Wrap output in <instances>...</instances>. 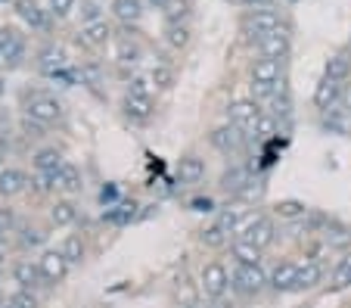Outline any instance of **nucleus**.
I'll list each match as a JSON object with an SVG mask.
<instances>
[{"label": "nucleus", "instance_id": "nucleus-1", "mask_svg": "<svg viewBox=\"0 0 351 308\" xmlns=\"http://www.w3.org/2000/svg\"><path fill=\"white\" fill-rule=\"evenodd\" d=\"M227 287H230V274H227V268L221 265V261H208L206 268H202V293L212 296V299H218V296H224Z\"/></svg>", "mask_w": 351, "mask_h": 308}, {"label": "nucleus", "instance_id": "nucleus-2", "mask_svg": "<svg viewBox=\"0 0 351 308\" xmlns=\"http://www.w3.org/2000/svg\"><path fill=\"white\" fill-rule=\"evenodd\" d=\"M60 115H62V106L56 97L40 94V97H32V100H28V119L40 121V125H53V121H60Z\"/></svg>", "mask_w": 351, "mask_h": 308}, {"label": "nucleus", "instance_id": "nucleus-3", "mask_svg": "<svg viewBox=\"0 0 351 308\" xmlns=\"http://www.w3.org/2000/svg\"><path fill=\"white\" fill-rule=\"evenodd\" d=\"M245 28H249V34H252L255 40L267 38V34L280 32V16L274 13V10H255V13H249V19H245Z\"/></svg>", "mask_w": 351, "mask_h": 308}, {"label": "nucleus", "instance_id": "nucleus-4", "mask_svg": "<svg viewBox=\"0 0 351 308\" xmlns=\"http://www.w3.org/2000/svg\"><path fill=\"white\" fill-rule=\"evenodd\" d=\"M261 119V109L255 100H237L230 106V125H237L239 131H255Z\"/></svg>", "mask_w": 351, "mask_h": 308}, {"label": "nucleus", "instance_id": "nucleus-5", "mask_svg": "<svg viewBox=\"0 0 351 308\" xmlns=\"http://www.w3.org/2000/svg\"><path fill=\"white\" fill-rule=\"evenodd\" d=\"M243 143H245V134L239 131L237 125H224V128H215L212 131V147L215 150H221V153H239L243 150Z\"/></svg>", "mask_w": 351, "mask_h": 308}, {"label": "nucleus", "instance_id": "nucleus-6", "mask_svg": "<svg viewBox=\"0 0 351 308\" xmlns=\"http://www.w3.org/2000/svg\"><path fill=\"white\" fill-rule=\"evenodd\" d=\"M233 283H237L243 293H258V289H265L267 277L258 265H237V271H233Z\"/></svg>", "mask_w": 351, "mask_h": 308}, {"label": "nucleus", "instance_id": "nucleus-7", "mask_svg": "<svg viewBox=\"0 0 351 308\" xmlns=\"http://www.w3.org/2000/svg\"><path fill=\"white\" fill-rule=\"evenodd\" d=\"M339 100H342V81L324 75V78L317 81V87H314V103H317V109H332Z\"/></svg>", "mask_w": 351, "mask_h": 308}, {"label": "nucleus", "instance_id": "nucleus-8", "mask_svg": "<svg viewBox=\"0 0 351 308\" xmlns=\"http://www.w3.org/2000/svg\"><path fill=\"white\" fill-rule=\"evenodd\" d=\"M274 237H277V230H274V222H271V218H261V215H258V218L249 224V230H245L239 240H249L252 246L267 249L274 243Z\"/></svg>", "mask_w": 351, "mask_h": 308}, {"label": "nucleus", "instance_id": "nucleus-9", "mask_svg": "<svg viewBox=\"0 0 351 308\" xmlns=\"http://www.w3.org/2000/svg\"><path fill=\"white\" fill-rule=\"evenodd\" d=\"M258 50H261V56H267V60H280L283 62V56L289 54V34L280 28V32H274V34H267V38H261L258 40Z\"/></svg>", "mask_w": 351, "mask_h": 308}, {"label": "nucleus", "instance_id": "nucleus-10", "mask_svg": "<svg viewBox=\"0 0 351 308\" xmlns=\"http://www.w3.org/2000/svg\"><path fill=\"white\" fill-rule=\"evenodd\" d=\"M38 265H40L44 281H50V283L62 281V277H66V271H69V259L62 252H44V259H40Z\"/></svg>", "mask_w": 351, "mask_h": 308}, {"label": "nucleus", "instance_id": "nucleus-11", "mask_svg": "<svg viewBox=\"0 0 351 308\" xmlns=\"http://www.w3.org/2000/svg\"><path fill=\"white\" fill-rule=\"evenodd\" d=\"M178 178H180V184H199L206 178V162L199 159V156H184L178 162Z\"/></svg>", "mask_w": 351, "mask_h": 308}, {"label": "nucleus", "instance_id": "nucleus-12", "mask_svg": "<svg viewBox=\"0 0 351 308\" xmlns=\"http://www.w3.org/2000/svg\"><path fill=\"white\" fill-rule=\"evenodd\" d=\"M109 38H112V28H109V22H103V19H93L81 28V40L90 44V47H103Z\"/></svg>", "mask_w": 351, "mask_h": 308}, {"label": "nucleus", "instance_id": "nucleus-13", "mask_svg": "<svg viewBox=\"0 0 351 308\" xmlns=\"http://www.w3.org/2000/svg\"><path fill=\"white\" fill-rule=\"evenodd\" d=\"M320 281H324V268H320L317 261H305V265H298L292 289H311V287H317Z\"/></svg>", "mask_w": 351, "mask_h": 308}, {"label": "nucleus", "instance_id": "nucleus-14", "mask_svg": "<svg viewBox=\"0 0 351 308\" xmlns=\"http://www.w3.org/2000/svg\"><path fill=\"white\" fill-rule=\"evenodd\" d=\"M28 184V178L22 171H16V168H7V171H0V193L3 196H16L22 193Z\"/></svg>", "mask_w": 351, "mask_h": 308}, {"label": "nucleus", "instance_id": "nucleus-15", "mask_svg": "<svg viewBox=\"0 0 351 308\" xmlns=\"http://www.w3.org/2000/svg\"><path fill=\"white\" fill-rule=\"evenodd\" d=\"M16 283H19L22 289H32L38 281H44V274H40V265H32V261H19L13 271Z\"/></svg>", "mask_w": 351, "mask_h": 308}, {"label": "nucleus", "instance_id": "nucleus-16", "mask_svg": "<svg viewBox=\"0 0 351 308\" xmlns=\"http://www.w3.org/2000/svg\"><path fill=\"white\" fill-rule=\"evenodd\" d=\"M53 181H56V190H66V193H75V190H81V174H78V168L69 165V162L53 174Z\"/></svg>", "mask_w": 351, "mask_h": 308}, {"label": "nucleus", "instance_id": "nucleus-17", "mask_svg": "<svg viewBox=\"0 0 351 308\" xmlns=\"http://www.w3.org/2000/svg\"><path fill=\"white\" fill-rule=\"evenodd\" d=\"M252 81H267V84L280 81V60H267V56H261V60L252 66Z\"/></svg>", "mask_w": 351, "mask_h": 308}, {"label": "nucleus", "instance_id": "nucleus-18", "mask_svg": "<svg viewBox=\"0 0 351 308\" xmlns=\"http://www.w3.org/2000/svg\"><path fill=\"white\" fill-rule=\"evenodd\" d=\"M261 252H265V249L252 246L249 240H237V243H233V259H237V265H258Z\"/></svg>", "mask_w": 351, "mask_h": 308}, {"label": "nucleus", "instance_id": "nucleus-19", "mask_svg": "<svg viewBox=\"0 0 351 308\" xmlns=\"http://www.w3.org/2000/svg\"><path fill=\"white\" fill-rule=\"evenodd\" d=\"M62 165H66V162H62V156L56 153V150H40V153L34 156V168H38L40 174H56Z\"/></svg>", "mask_w": 351, "mask_h": 308}, {"label": "nucleus", "instance_id": "nucleus-20", "mask_svg": "<svg viewBox=\"0 0 351 308\" xmlns=\"http://www.w3.org/2000/svg\"><path fill=\"white\" fill-rule=\"evenodd\" d=\"M16 7H19V16H22V19H25L32 28H47V16H44V10H40L34 0H19Z\"/></svg>", "mask_w": 351, "mask_h": 308}, {"label": "nucleus", "instance_id": "nucleus-21", "mask_svg": "<svg viewBox=\"0 0 351 308\" xmlns=\"http://www.w3.org/2000/svg\"><path fill=\"white\" fill-rule=\"evenodd\" d=\"M295 274H298V265H292V261H283V265H277L271 274V283L277 289H292V283H295Z\"/></svg>", "mask_w": 351, "mask_h": 308}, {"label": "nucleus", "instance_id": "nucleus-22", "mask_svg": "<svg viewBox=\"0 0 351 308\" xmlns=\"http://www.w3.org/2000/svg\"><path fill=\"white\" fill-rule=\"evenodd\" d=\"M348 72H351V56L345 54H332L330 60H326V75H330V78H336V81H345L348 78Z\"/></svg>", "mask_w": 351, "mask_h": 308}, {"label": "nucleus", "instance_id": "nucleus-23", "mask_svg": "<svg viewBox=\"0 0 351 308\" xmlns=\"http://www.w3.org/2000/svg\"><path fill=\"white\" fill-rule=\"evenodd\" d=\"M330 287H332V289H345V287H351V252H345L342 259L336 261Z\"/></svg>", "mask_w": 351, "mask_h": 308}, {"label": "nucleus", "instance_id": "nucleus-24", "mask_svg": "<svg viewBox=\"0 0 351 308\" xmlns=\"http://www.w3.org/2000/svg\"><path fill=\"white\" fill-rule=\"evenodd\" d=\"M125 109H128V115H131V119L143 121V119H149V115H153V100H149V97H131V94H128Z\"/></svg>", "mask_w": 351, "mask_h": 308}, {"label": "nucleus", "instance_id": "nucleus-25", "mask_svg": "<svg viewBox=\"0 0 351 308\" xmlns=\"http://www.w3.org/2000/svg\"><path fill=\"white\" fill-rule=\"evenodd\" d=\"M165 40L171 44L174 50H184L186 44H190V28H186L184 22H168V28H165Z\"/></svg>", "mask_w": 351, "mask_h": 308}, {"label": "nucleus", "instance_id": "nucleus-26", "mask_svg": "<svg viewBox=\"0 0 351 308\" xmlns=\"http://www.w3.org/2000/svg\"><path fill=\"white\" fill-rule=\"evenodd\" d=\"M112 13L121 22H137L143 10H140V0H112Z\"/></svg>", "mask_w": 351, "mask_h": 308}, {"label": "nucleus", "instance_id": "nucleus-27", "mask_svg": "<svg viewBox=\"0 0 351 308\" xmlns=\"http://www.w3.org/2000/svg\"><path fill=\"white\" fill-rule=\"evenodd\" d=\"M199 240H202V246H208V249H221V246H227L230 234H227L221 224H212V228H206L199 234Z\"/></svg>", "mask_w": 351, "mask_h": 308}, {"label": "nucleus", "instance_id": "nucleus-28", "mask_svg": "<svg viewBox=\"0 0 351 308\" xmlns=\"http://www.w3.org/2000/svg\"><path fill=\"white\" fill-rule=\"evenodd\" d=\"M274 212H277L280 218H289L292 222V218H302V215L308 212V206L302 200H280L277 206H274Z\"/></svg>", "mask_w": 351, "mask_h": 308}, {"label": "nucleus", "instance_id": "nucleus-29", "mask_svg": "<svg viewBox=\"0 0 351 308\" xmlns=\"http://www.w3.org/2000/svg\"><path fill=\"white\" fill-rule=\"evenodd\" d=\"M50 218H53L56 228H66V224H72L75 218H78V212H75L72 202H56L53 212H50Z\"/></svg>", "mask_w": 351, "mask_h": 308}, {"label": "nucleus", "instance_id": "nucleus-30", "mask_svg": "<svg viewBox=\"0 0 351 308\" xmlns=\"http://www.w3.org/2000/svg\"><path fill=\"white\" fill-rule=\"evenodd\" d=\"M280 91V81L267 84V81H252V100L255 103H265V100H274Z\"/></svg>", "mask_w": 351, "mask_h": 308}, {"label": "nucleus", "instance_id": "nucleus-31", "mask_svg": "<svg viewBox=\"0 0 351 308\" xmlns=\"http://www.w3.org/2000/svg\"><path fill=\"white\" fill-rule=\"evenodd\" d=\"M66 66V56H62V50H53V47H47L44 54H40V69L44 72H56V69Z\"/></svg>", "mask_w": 351, "mask_h": 308}, {"label": "nucleus", "instance_id": "nucleus-32", "mask_svg": "<svg viewBox=\"0 0 351 308\" xmlns=\"http://www.w3.org/2000/svg\"><path fill=\"white\" fill-rule=\"evenodd\" d=\"M221 184H224L227 190H233V193H239V190L249 184V171H245V168H233V171L224 174V181Z\"/></svg>", "mask_w": 351, "mask_h": 308}, {"label": "nucleus", "instance_id": "nucleus-33", "mask_svg": "<svg viewBox=\"0 0 351 308\" xmlns=\"http://www.w3.org/2000/svg\"><path fill=\"white\" fill-rule=\"evenodd\" d=\"M165 16H168V22H184L190 16V0H171L165 7Z\"/></svg>", "mask_w": 351, "mask_h": 308}, {"label": "nucleus", "instance_id": "nucleus-34", "mask_svg": "<svg viewBox=\"0 0 351 308\" xmlns=\"http://www.w3.org/2000/svg\"><path fill=\"white\" fill-rule=\"evenodd\" d=\"M62 255H66L69 261L84 259V243H81V237H66V243H62Z\"/></svg>", "mask_w": 351, "mask_h": 308}, {"label": "nucleus", "instance_id": "nucleus-35", "mask_svg": "<svg viewBox=\"0 0 351 308\" xmlns=\"http://www.w3.org/2000/svg\"><path fill=\"white\" fill-rule=\"evenodd\" d=\"M149 81H153L156 87H159V91H168V87L174 84V72L168 66H156L153 69V75H149Z\"/></svg>", "mask_w": 351, "mask_h": 308}, {"label": "nucleus", "instance_id": "nucleus-36", "mask_svg": "<svg viewBox=\"0 0 351 308\" xmlns=\"http://www.w3.org/2000/svg\"><path fill=\"white\" fill-rule=\"evenodd\" d=\"M119 60L121 62H137L140 60V47L134 44L131 38H121L119 40Z\"/></svg>", "mask_w": 351, "mask_h": 308}, {"label": "nucleus", "instance_id": "nucleus-37", "mask_svg": "<svg viewBox=\"0 0 351 308\" xmlns=\"http://www.w3.org/2000/svg\"><path fill=\"white\" fill-rule=\"evenodd\" d=\"M255 134L258 137H274L277 134V115H261L258 125H255Z\"/></svg>", "mask_w": 351, "mask_h": 308}, {"label": "nucleus", "instance_id": "nucleus-38", "mask_svg": "<svg viewBox=\"0 0 351 308\" xmlns=\"http://www.w3.org/2000/svg\"><path fill=\"white\" fill-rule=\"evenodd\" d=\"M22 56V38L19 34H13V40H10L7 47L0 50V60H7V62H16Z\"/></svg>", "mask_w": 351, "mask_h": 308}, {"label": "nucleus", "instance_id": "nucleus-39", "mask_svg": "<svg viewBox=\"0 0 351 308\" xmlns=\"http://www.w3.org/2000/svg\"><path fill=\"white\" fill-rule=\"evenodd\" d=\"M134 209H137V206H134V202H131V206H119V209H115V212H109L106 218H109V222H112V224H128V222H131V218H134Z\"/></svg>", "mask_w": 351, "mask_h": 308}, {"label": "nucleus", "instance_id": "nucleus-40", "mask_svg": "<svg viewBox=\"0 0 351 308\" xmlns=\"http://www.w3.org/2000/svg\"><path fill=\"white\" fill-rule=\"evenodd\" d=\"M239 196H243V200H261V196H265V181H249L245 184L243 190H239Z\"/></svg>", "mask_w": 351, "mask_h": 308}, {"label": "nucleus", "instance_id": "nucleus-41", "mask_svg": "<svg viewBox=\"0 0 351 308\" xmlns=\"http://www.w3.org/2000/svg\"><path fill=\"white\" fill-rule=\"evenodd\" d=\"M10 305H16V308H38V302H34V296L25 289V293H19L13 302H10Z\"/></svg>", "mask_w": 351, "mask_h": 308}, {"label": "nucleus", "instance_id": "nucleus-42", "mask_svg": "<svg viewBox=\"0 0 351 308\" xmlns=\"http://www.w3.org/2000/svg\"><path fill=\"white\" fill-rule=\"evenodd\" d=\"M50 7H53V13H56V16H66V13H72L75 0H50Z\"/></svg>", "mask_w": 351, "mask_h": 308}, {"label": "nucleus", "instance_id": "nucleus-43", "mask_svg": "<svg viewBox=\"0 0 351 308\" xmlns=\"http://www.w3.org/2000/svg\"><path fill=\"white\" fill-rule=\"evenodd\" d=\"M131 97H149V84H146L143 78H137V81H131V91H128Z\"/></svg>", "mask_w": 351, "mask_h": 308}, {"label": "nucleus", "instance_id": "nucleus-44", "mask_svg": "<svg viewBox=\"0 0 351 308\" xmlns=\"http://www.w3.org/2000/svg\"><path fill=\"white\" fill-rule=\"evenodd\" d=\"M22 243H25V246H38V243H44V234H40V230L25 228V234H22Z\"/></svg>", "mask_w": 351, "mask_h": 308}, {"label": "nucleus", "instance_id": "nucleus-45", "mask_svg": "<svg viewBox=\"0 0 351 308\" xmlns=\"http://www.w3.org/2000/svg\"><path fill=\"white\" fill-rule=\"evenodd\" d=\"M13 228V212L10 209H0V234H7Z\"/></svg>", "mask_w": 351, "mask_h": 308}, {"label": "nucleus", "instance_id": "nucleus-46", "mask_svg": "<svg viewBox=\"0 0 351 308\" xmlns=\"http://www.w3.org/2000/svg\"><path fill=\"white\" fill-rule=\"evenodd\" d=\"M81 78H87L90 84H97L99 81V69L97 66H87V69H81Z\"/></svg>", "mask_w": 351, "mask_h": 308}, {"label": "nucleus", "instance_id": "nucleus-47", "mask_svg": "<svg viewBox=\"0 0 351 308\" xmlns=\"http://www.w3.org/2000/svg\"><path fill=\"white\" fill-rule=\"evenodd\" d=\"M193 209H196V212H212V200H193Z\"/></svg>", "mask_w": 351, "mask_h": 308}, {"label": "nucleus", "instance_id": "nucleus-48", "mask_svg": "<svg viewBox=\"0 0 351 308\" xmlns=\"http://www.w3.org/2000/svg\"><path fill=\"white\" fill-rule=\"evenodd\" d=\"M13 34H16V32H10V28H0V50H3L10 40H13Z\"/></svg>", "mask_w": 351, "mask_h": 308}, {"label": "nucleus", "instance_id": "nucleus-49", "mask_svg": "<svg viewBox=\"0 0 351 308\" xmlns=\"http://www.w3.org/2000/svg\"><path fill=\"white\" fill-rule=\"evenodd\" d=\"M339 103H342V112H351V87L342 94V100H339Z\"/></svg>", "mask_w": 351, "mask_h": 308}, {"label": "nucleus", "instance_id": "nucleus-50", "mask_svg": "<svg viewBox=\"0 0 351 308\" xmlns=\"http://www.w3.org/2000/svg\"><path fill=\"white\" fill-rule=\"evenodd\" d=\"M149 3H153V7H159V10H165L168 3H171V0H149Z\"/></svg>", "mask_w": 351, "mask_h": 308}, {"label": "nucleus", "instance_id": "nucleus-51", "mask_svg": "<svg viewBox=\"0 0 351 308\" xmlns=\"http://www.w3.org/2000/svg\"><path fill=\"white\" fill-rule=\"evenodd\" d=\"M0 265H3V252H0Z\"/></svg>", "mask_w": 351, "mask_h": 308}, {"label": "nucleus", "instance_id": "nucleus-52", "mask_svg": "<svg viewBox=\"0 0 351 308\" xmlns=\"http://www.w3.org/2000/svg\"><path fill=\"white\" fill-rule=\"evenodd\" d=\"M265 3H271V0H265Z\"/></svg>", "mask_w": 351, "mask_h": 308}, {"label": "nucleus", "instance_id": "nucleus-53", "mask_svg": "<svg viewBox=\"0 0 351 308\" xmlns=\"http://www.w3.org/2000/svg\"><path fill=\"white\" fill-rule=\"evenodd\" d=\"M10 308H16V305H10Z\"/></svg>", "mask_w": 351, "mask_h": 308}, {"label": "nucleus", "instance_id": "nucleus-54", "mask_svg": "<svg viewBox=\"0 0 351 308\" xmlns=\"http://www.w3.org/2000/svg\"><path fill=\"white\" fill-rule=\"evenodd\" d=\"M190 3H193V0H190Z\"/></svg>", "mask_w": 351, "mask_h": 308}]
</instances>
